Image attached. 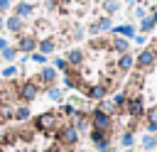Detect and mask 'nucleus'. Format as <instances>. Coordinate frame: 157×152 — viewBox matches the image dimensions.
<instances>
[{"label":"nucleus","mask_w":157,"mask_h":152,"mask_svg":"<svg viewBox=\"0 0 157 152\" xmlns=\"http://www.w3.org/2000/svg\"><path fill=\"white\" fill-rule=\"evenodd\" d=\"M54 81H56V69H54V66H44V69L39 71V78H37L34 83H37V86H52Z\"/></svg>","instance_id":"5"},{"label":"nucleus","mask_w":157,"mask_h":152,"mask_svg":"<svg viewBox=\"0 0 157 152\" xmlns=\"http://www.w3.org/2000/svg\"><path fill=\"white\" fill-rule=\"evenodd\" d=\"M17 96H20L25 103H32V101L39 96V86H37L34 81H25V83L17 88Z\"/></svg>","instance_id":"2"},{"label":"nucleus","mask_w":157,"mask_h":152,"mask_svg":"<svg viewBox=\"0 0 157 152\" xmlns=\"http://www.w3.org/2000/svg\"><path fill=\"white\" fill-rule=\"evenodd\" d=\"M113 34H123V37H135V27L132 25H120V27H110Z\"/></svg>","instance_id":"13"},{"label":"nucleus","mask_w":157,"mask_h":152,"mask_svg":"<svg viewBox=\"0 0 157 152\" xmlns=\"http://www.w3.org/2000/svg\"><path fill=\"white\" fill-rule=\"evenodd\" d=\"M29 59H32V61H37V64H44V61H47V56H44V54H39V51H32V56H29Z\"/></svg>","instance_id":"30"},{"label":"nucleus","mask_w":157,"mask_h":152,"mask_svg":"<svg viewBox=\"0 0 157 152\" xmlns=\"http://www.w3.org/2000/svg\"><path fill=\"white\" fill-rule=\"evenodd\" d=\"M54 69H69V66H66V59H64V56H56V59H54Z\"/></svg>","instance_id":"31"},{"label":"nucleus","mask_w":157,"mask_h":152,"mask_svg":"<svg viewBox=\"0 0 157 152\" xmlns=\"http://www.w3.org/2000/svg\"><path fill=\"white\" fill-rule=\"evenodd\" d=\"M37 130H44V132H49V130H56L59 127V120H56V113H42L39 118H37Z\"/></svg>","instance_id":"3"},{"label":"nucleus","mask_w":157,"mask_h":152,"mask_svg":"<svg viewBox=\"0 0 157 152\" xmlns=\"http://www.w3.org/2000/svg\"><path fill=\"white\" fill-rule=\"evenodd\" d=\"M37 47H39V54H44V56H47L49 51H54V47H56V44H54V39H42V42H37Z\"/></svg>","instance_id":"16"},{"label":"nucleus","mask_w":157,"mask_h":152,"mask_svg":"<svg viewBox=\"0 0 157 152\" xmlns=\"http://www.w3.org/2000/svg\"><path fill=\"white\" fill-rule=\"evenodd\" d=\"M135 17L137 20H145V7H135Z\"/></svg>","instance_id":"32"},{"label":"nucleus","mask_w":157,"mask_h":152,"mask_svg":"<svg viewBox=\"0 0 157 152\" xmlns=\"http://www.w3.org/2000/svg\"><path fill=\"white\" fill-rule=\"evenodd\" d=\"M29 15H32V5H29V2H20V5L15 7V17L25 20V17H29Z\"/></svg>","instance_id":"12"},{"label":"nucleus","mask_w":157,"mask_h":152,"mask_svg":"<svg viewBox=\"0 0 157 152\" xmlns=\"http://www.w3.org/2000/svg\"><path fill=\"white\" fill-rule=\"evenodd\" d=\"M34 49H37V39L29 34H22L17 42V51H34Z\"/></svg>","instance_id":"7"},{"label":"nucleus","mask_w":157,"mask_h":152,"mask_svg":"<svg viewBox=\"0 0 157 152\" xmlns=\"http://www.w3.org/2000/svg\"><path fill=\"white\" fill-rule=\"evenodd\" d=\"M115 2H118V0H115Z\"/></svg>","instance_id":"41"},{"label":"nucleus","mask_w":157,"mask_h":152,"mask_svg":"<svg viewBox=\"0 0 157 152\" xmlns=\"http://www.w3.org/2000/svg\"><path fill=\"white\" fill-rule=\"evenodd\" d=\"M86 93H88V98H93V101H103V98H105V93H108V88L101 83V86H91Z\"/></svg>","instance_id":"11"},{"label":"nucleus","mask_w":157,"mask_h":152,"mask_svg":"<svg viewBox=\"0 0 157 152\" xmlns=\"http://www.w3.org/2000/svg\"><path fill=\"white\" fill-rule=\"evenodd\" d=\"M64 152H74V150H64Z\"/></svg>","instance_id":"38"},{"label":"nucleus","mask_w":157,"mask_h":152,"mask_svg":"<svg viewBox=\"0 0 157 152\" xmlns=\"http://www.w3.org/2000/svg\"><path fill=\"white\" fill-rule=\"evenodd\" d=\"M29 115H32V113H29V108H27V105H20V108L12 113V118H15V120H20V123L29 120Z\"/></svg>","instance_id":"17"},{"label":"nucleus","mask_w":157,"mask_h":152,"mask_svg":"<svg viewBox=\"0 0 157 152\" xmlns=\"http://www.w3.org/2000/svg\"><path fill=\"white\" fill-rule=\"evenodd\" d=\"M125 152H132V150H125Z\"/></svg>","instance_id":"39"},{"label":"nucleus","mask_w":157,"mask_h":152,"mask_svg":"<svg viewBox=\"0 0 157 152\" xmlns=\"http://www.w3.org/2000/svg\"><path fill=\"white\" fill-rule=\"evenodd\" d=\"M12 113H15V110H12V105H10L7 101H2V103H0V123L10 120V118H12Z\"/></svg>","instance_id":"15"},{"label":"nucleus","mask_w":157,"mask_h":152,"mask_svg":"<svg viewBox=\"0 0 157 152\" xmlns=\"http://www.w3.org/2000/svg\"><path fill=\"white\" fill-rule=\"evenodd\" d=\"M59 2H64V5H66V2H71V0H59Z\"/></svg>","instance_id":"37"},{"label":"nucleus","mask_w":157,"mask_h":152,"mask_svg":"<svg viewBox=\"0 0 157 152\" xmlns=\"http://www.w3.org/2000/svg\"><path fill=\"white\" fill-rule=\"evenodd\" d=\"M132 140H135V137H132V132H123V137H120V142H123V145H125L128 150H130V145H132Z\"/></svg>","instance_id":"26"},{"label":"nucleus","mask_w":157,"mask_h":152,"mask_svg":"<svg viewBox=\"0 0 157 152\" xmlns=\"http://www.w3.org/2000/svg\"><path fill=\"white\" fill-rule=\"evenodd\" d=\"M47 96H49L52 101H61V98H64L61 88H56V86H49V88H47Z\"/></svg>","instance_id":"22"},{"label":"nucleus","mask_w":157,"mask_h":152,"mask_svg":"<svg viewBox=\"0 0 157 152\" xmlns=\"http://www.w3.org/2000/svg\"><path fill=\"white\" fill-rule=\"evenodd\" d=\"M147 127H150V132L157 130V108H152V110L147 113Z\"/></svg>","instance_id":"19"},{"label":"nucleus","mask_w":157,"mask_h":152,"mask_svg":"<svg viewBox=\"0 0 157 152\" xmlns=\"http://www.w3.org/2000/svg\"><path fill=\"white\" fill-rule=\"evenodd\" d=\"M96 147H98V152H110V142H108V137L101 140V142H96Z\"/></svg>","instance_id":"27"},{"label":"nucleus","mask_w":157,"mask_h":152,"mask_svg":"<svg viewBox=\"0 0 157 152\" xmlns=\"http://www.w3.org/2000/svg\"><path fill=\"white\" fill-rule=\"evenodd\" d=\"M140 27H142V32H150L155 25H152V20H150V17H145V20H140Z\"/></svg>","instance_id":"28"},{"label":"nucleus","mask_w":157,"mask_h":152,"mask_svg":"<svg viewBox=\"0 0 157 152\" xmlns=\"http://www.w3.org/2000/svg\"><path fill=\"white\" fill-rule=\"evenodd\" d=\"M150 20H152V25H157V10H155V12L150 15Z\"/></svg>","instance_id":"35"},{"label":"nucleus","mask_w":157,"mask_h":152,"mask_svg":"<svg viewBox=\"0 0 157 152\" xmlns=\"http://www.w3.org/2000/svg\"><path fill=\"white\" fill-rule=\"evenodd\" d=\"M128 103V93H115L113 96V105L115 108H120V105H125Z\"/></svg>","instance_id":"24"},{"label":"nucleus","mask_w":157,"mask_h":152,"mask_svg":"<svg viewBox=\"0 0 157 152\" xmlns=\"http://www.w3.org/2000/svg\"><path fill=\"white\" fill-rule=\"evenodd\" d=\"M0 76H2V78H5V81H12V78H15V76H17V66H12V64H10V66H5V69H2V74H0Z\"/></svg>","instance_id":"20"},{"label":"nucleus","mask_w":157,"mask_h":152,"mask_svg":"<svg viewBox=\"0 0 157 152\" xmlns=\"http://www.w3.org/2000/svg\"><path fill=\"white\" fill-rule=\"evenodd\" d=\"M59 140L64 142V145H76L78 142V130L74 127V125H66V127H59Z\"/></svg>","instance_id":"4"},{"label":"nucleus","mask_w":157,"mask_h":152,"mask_svg":"<svg viewBox=\"0 0 157 152\" xmlns=\"http://www.w3.org/2000/svg\"><path fill=\"white\" fill-rule=\"evenodd\" d=\"M137 64L140 66H152L155 64V49H142L137 54Z\"/></svg>","instance_id":"10"},{"label":"nucleus","mask_w":157,"mask_h":152,"mask_svg":"<svg viewBox=\"0 0 157 152\" xmlns=\"http://www.w3.org/2000/svg\"><path fill=\"white\" fill-rule=\"evenodd\" d=\"M155 142H157V137H155Z\"/></svg>","instance_id":"40"},{"label":"nucleus","mask_w":157,"mask_h":152,"mask_svg":"<svg viewBox=\"0 0 157 152\" xmlns=\"http://www.w3.org/2000/svg\"><path fill=\"white\" fill-rule=\"evenodd\" d=\"M91 125H93V130H98V132H108L110 125H113V120H110L108 113H103V110H93V113H91Z\"/></svg>","instance_id":"1"},{"label":"nucleus","mask_w":157,"mask_h":152,"mask_svg":"<svg viewBox=\"0 0 157 152\" xmlns=\"http://www.w3.org/2000/svg\"><path fill=\"white\" fill-rule=\"evenodd\" d=\"M10 7V0H0V12H5Z\"/></svg>","instance_id":"33"},{"label":"nucleus","mask_w":157,"mask_h":152,"mask_svg":"<svg viewBox=\"0 0 157 152\" xmlns=\"http://www.w3.org/2000/svg\"><path fill=\"white\" fill-rule=\"evenodd\" d=\"M2 49H7V39H5V37H0V51H2Z\"/></svg>","instance_id":"34"},{"label":"nucleus","mask_w":157,"mask_h":152,"mask_svg":"<svg viewBox=\"0 0 157 152\" xmlns=\"http://www.w3.org/2000/svg\"><path fill=\"white\" fill-rule=\"evenodd\" d=\"M108 29H110V17H101V20H96V22L88 27L91 34H101V32H108Z\"/></svg>","instance_id":"8"},{"label":"nucleus","mask_w":157,"mask_h":152,"mask_svg":"<svg viewBox=\"0 0 157 152\" xmlns=\"http://www.w3.org/2000/svg\"><path fill=\"white\" fill-rule=\"evenodd\" d=\"M17 56V47H7V49H2V59L5 61H12Z\"/></svg>","instance_id":"23"},{"label":"nucleus","mask_w":157,"mask_h":152,"mask_svg":"<svg viewBox=\"0 0 157 152\" xmlns=\"http://www.w3.org/2000/svg\"><path fill=\"white\" fill-rule=\"evenodd\" d=\"M5 27H7V29H10V32H20V29H22V20H20V17H15V15H12V17H10V20H7V22H5Z\"/></svg>","instance_id":"18"},{"label":"nucleus","mask_w":157,"mask_h":152,"mask_svg":"<svg viewBox=\"0 0 157 152\" xmlns=\"http://www.w3.org/2000/svg\"><path fill=\"white\" fill-rule=\"evenodd\" d=\"M132 64H135V59H132L130 54H120V59H118V69H120V71H130Z\"/></svg>","instance_id":"14"},{"label":"nucleus","mask_w":157,"mask_h":152,"mask_svg":"<svg viewBox=\"0 0 157 152\" xmlns=\"http://www.w3.org/2000/svg\"><path fill=\"white\" fill-rule=\"evenodd\" d=\"M113 49H115V51H120V54H125V51H128V42H125V39H120V37H115V39H113Z\"/></svg>","instance_id":"21"},{"label":"nucleus","mask_w":157,"mask_h":152,"mask_svg":"<svg viewBox=\"0 0 157 152\" xmlns=\"http://www.w3.org/2000/svg\"><path fill=\"white\" fill-rule=\"evenodd\" d=\"M2 25H5V20H2V15H0V27H2Z\"/></svg>","instance_id":"36"},{"label":"nucleus","mask_w":157,"mask_h":152,"mask_svg":"<svg viewBox=\"0 0 157 152\" xmlns=\"http://www.w3.org/2000/svg\"><path fill=\"white\" fill-rule=\"evenodd\" d=\"M66 66H78L81 61H83V51L81 49H71V51H66Z\"/></svg>","instance_id":"9"},{"label":"nucleus","mask_w":157,"mask_h":152,"mask_svg":"<svg viewBox=\"0 0 157 152\" xmlns=\"http://www.w3.org/2000/svg\"><path fill=\"white\" fill-rule=\"evenodd\" d=\"M103 7H105V12H115V10H118V2H115V0H105Z\"/></svg>","instance_id":"29"},{"label":"nucleus","mask_w":157,"mask_h":152,"mask_svg":"<svg viewBox=\"0 0 157 152\" xmlns=\"http://www.w3.org/2000/svg\"><path fill=\"white\" fill-rule=\"evenodd\" d=\"M155 145H157V142H155V135H145V137H142V147H145V150H155Z\"/></svg>","instance_id":"25"},{"label":"nucleus","mask_w":157,"mask_h":152,"mask_svg":"<svg viewBox=\"0 0 157 152\" xmlns=\"http://www.w3.org/2000/svg\"><path fill=\"white\" fill-rule=\"evenodd\" d=\"M125 105H128V115H132V118H140L142 115V98L140 96H130Z\"/></svg>","instance_id":"6"}]
</instances>
